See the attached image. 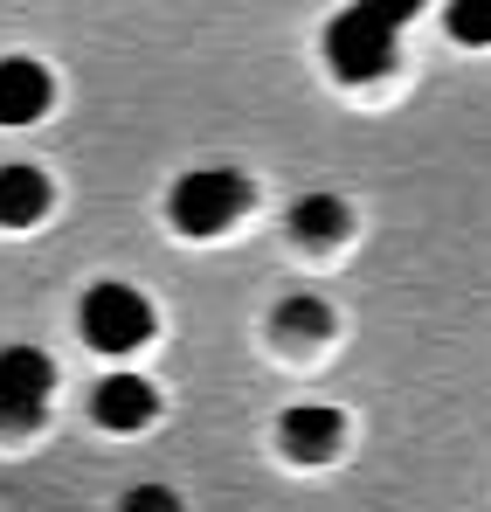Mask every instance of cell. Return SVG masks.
<instances>
[{
	"instance_id": "6da1fadb",
	"label": "cell",
	"mask_w": 491,
	"mask_h": 512,
	"mask_svg": "<svg viewBox=\"0 0 491 512\" xmlns=\"http://www.w3.org/2000/svg\"><path fill=\"white\" fill-rule=\"evenodd\" d=\"M415 14V0H388V7H374V0H360V7H339L326 28V63L339 84H374V77H388L395 70V28Z\"/></svg>"
},
{
	"instance_id": "7a4b0ae2",
	"label": "cell",
	"mask_w": 491,
	"mask_h": 512,
	"mask_svg": "<svg viewBox=\"0 0 491 512\" xmlns=\"http://www.w3.org/2000/svg\"><path fill=\"white\" fill-rule=\"evenodd\" d=\"M249 201H256L249 173H236V167H194V173L173 180L166 215H173L180 236H222L236 215H249Z\"/></svg>"
},
{
	"instance_id": "3957f363",
	"label": "cell",
	"mask_w": 491,
	"mask_h": 512,
	"mask_svg": "<svg viewBox=\"0 0 491 512\" xmlns=\"http://www.w3.org/2000/svg\"><path fill=\"white\" fill-rule=\"evenodd\" d=\"M77 326L97 353H132V346L153 340V305L132 284H90L77 305Z\"/></svg>"
},
{
	"instance_id": "277c9868",
	"label": "cell",
	"mask_w": 491,
	"mask_h": 512,
	"mask_svg": "<svg viewBox=\"0 0 491 512\" xmlns=\"http://www.w3.org/2000/svg\"><path fill=\"white\" fill-rule=\"evenodd\" d=\"M49 395H56V360L42 346H0V429L7 436L42 429Z\"/></svg>"
},
{
	"instance_id": "5b68a950",
	"label": "cell",
	"mask_w": 491,
	"mask_h": 512,
	"mask_svg": "<svg viewBox=\"0 0 491 512\" xmlns=\"http://www.w3.org/2000/svg\"><path fill=\"white\" fill-rule=\"evenodd\" d=\"M339 436H346V416L326 409V402H298V409L277 416V443H284L291 464H326L339 450Z\"/></svg>"
},
{
	"instance_id": "8992f818",
	"label": "cell",
	"mask_w": 491,
	"mask_h": 512,
	"mask_svg": "<svg viewBox=\"0 0 491 512\" xmlns=\"http://www.w3.org/2000/svg\"><path fill=\"white\" fill-rule=\"evenodd\" d=\"M90 416L104 429H146L153 416H160V395H153V381L146 374H104L97 381V395H90Z\"/></svg>"
},
{
	"instance_id": "52a82bcc",
	"label": "cell",
	"mask_w": 491,
	"mask_h": 512,
	"mask_svg": "<svg viewBox=\"0 0 491 512\" xmlns=\"http://www.w3.org/2000/svg\"><path fill=\"white\" fill-rule=\"evenodd\" d=\"M49 97L56 84L35 56H0V125H35L49 111Z\"/></svg>"
},
{
	"instance_id": "ba28073f",
	"label": "cell",
	"mask_w": 491,
	"mask_h": 512,
	"mask_svg": "<svg viewBox=\"0 0 491 512\" xmlns=\"http://www.w3.org/2000/svg\"><path fill=\"white\" fill-rule=\"evenodd\" d=\"M42 215H49V173L7 160L0 167V229H35Z\"/></svg>"
},
{
	"instance_id": "9c48e42d",
	"label": "cell",
	"mask_w": 491,
	"mask_h": 512,
	"mask_svg": "<svg viewBox=\"0 0 491 512\" xmlns=\"http://www.w3.org/2000/svg\"><path fill=\"white\" fill-rule=\"evenodd\" d=\"M346 229H353V215H346L339 194H298L291 201V236L298 243H339Z\"/></svg>"
},
{
	"instance_id": "30bf717a",
	"label": "cell",
	"mask_w": 491,
	"mask_h": 512,
	"mask_svg": "<svg viewBox=\"0 0 491 512\" xmlns=\"http://www.w3.org/2000/svg\"><path fill=\"white\" fill-rule=\"evenodd\" d=\"M277 333H284V340H326L332 305L326 298H284V305H277Z\"/></svg>"
},
{
	"instance_id": "8fae6325",
	"label": "cell",
	"mask_w": 491,
	"mask_h": 512,
	"mask_svg": "<svg viewBox=\"0 0 491 512\" xmlns=\"http://www.w3.org/2000/svg\"><path fill=\"white\" fill-rule=\"evenodd\" d=\"M443 21H450V35H457V42H478V49L491 42V0H457Z\"/></svg>"
},
{
	"instance_id": "7c38bea8",
	"label": "cell",
	"mask_w": 491,
	"mask_h": 512,
	"mask_svg": "<svg viewBox=\"0 0 491 512\" xmlns=\"http://www.w3.org/2000/svg\"><path fill=\"white\" fill-rule=\"evenodd\" d=\"M125 512H180V499H173L166 485H132V492H125Z\"/></svg>"
}]
</instances>
